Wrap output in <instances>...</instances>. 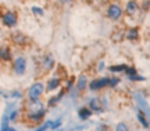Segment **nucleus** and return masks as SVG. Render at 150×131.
Returning a JSON list of instances; mask_svg holds the SVG:
<instances>
[{"label":"nucleus","mask_w":150,"mask_h":131,"mask_svg":"<svg viewBox=\"0 0 150 131\" xmlns=\"http://www.w3.org/2000/svg\"><path fill=\"white\" fill-rule=\"evenodd\" d=\"M137 118H138L139 123L142 124V126H144V127H148V126H149V122H148L146 117L144 116V113H143L142 111H138V113H137Z\"/></svg>","instance_id":"dca6fc26"},{"label":"nucleus","mask_w":150,"mask_h":131,"mask_svg":"<svg viewBox=\"0 0 150 131\" xmlns=\"http://www.w3.org/2000/svg\"><path fill=\"white\" fill-rule=\"evenodd\" d=\"M42 65H43V67H44L45 71H50V70L53 67V65H54V60H53L52 56H51V55H46V56L43 58Z\"/></svg>","instance_id":"9b49d317"},{"label":"nucleus","mask_w":150,"mask_h":131,"mask_svg":"<svg viewBox=\"0 0 150 131\" xmlns=\"http://www.w3.org/2000/svg\"><path fill=\"white\" fill-rule=\"evenodd\" d=\"M13 67H14V72L17 74H19V76L24 74V72L26 70V59L24 57H17L14 59Z\"/></svg>","instance_id":"0eeeda50"},{"label":"nucleus","mask_w":150,"mask_h":131,"mask_svg":"<svg viewBox=\"0 0 150 131\" xmlns=\"http://www.w3.org/2000/svg\"><path fill=\"white\" fill-rule=\"evenodd\" d=\"M131 80H144V78L143 77H141V76H138V74H134V76H130L129 77Z\"/></svg>","instance_id":"393cba45"},{"label":"nucleus","mask_w":150,"mask_h":131,"mask_svg":"<svg viewBox=\"0 0 150 131\" xmlns=\"http://www.w3.org/2000/svg\"><path fill=\"white\" fill-rule=\"evenodd\" d=\"M11 41L14 44L17 46H25L27 44V40L28 38L26 37V34H24L23 32L20 31H14L11 33Z\"/></svg>","instance_id":"423d86ee"},{"label":"nucleus","mask_w":150,"mask_h":131,"mask_svg":"<svg viewBox=\"0 0 150 131\" xmlns=\"http://www.w3.org/2000/svg\"><path fill=\"white\" fill-rule=\"evenodd\" d=\"M103 69H104V63H100V64H99V69H98V70H99V71H102Z\"/></svg>","instance_id":"cd10ccee"},{"label":"nucleus","mask_w":150,"mask_h":131,"mask_svg":"<svg viewBox=\"0 0 150 131\" xmlns=\"http://www.w3.org/2000/svg\"><path fill=\"white\" fill-rule=\"evenodd\" d=\"M90 105V110L95 111V112H102L103 111V104L98 98H92L89 103Z\"/></svg>","instance_id":"f8f14e48"},{"label":"nucleus","mask_w":150,"mask_h":131,"mask_svg":"<svg viewBox=\"0 0 150 131\" xmlns=\"http://www.w3.org/2000/svg\"><path fill=\"white\" fill-rule=\"evenodd\" d=\"M125 73L128 74V77H130V76H134V74H136V70H135V67H127L125 69Z\"/></svg>","instance_id":"5701e85b"},{"label":"nucleus","mask_w":150,"mask_h":131,"mask_svg":"<svg viewBox=\"0 0 150 131\" xmlns=\"http://www.w3.org/2000/svg\"><path fill=\"white\" fill-rule=\"evenodd\" d=\"M0 59L5 60V62H8L12 59V52L8 46H6V45L0 46Z\"/></svg>","instance_id":"1a4fd4ad"},{"label":"nucleus","mask_w":150,"mask_h":131,"mask_svg":"<svg viewBox=\"0 0 150 131\" xmlns=\"http://www.w3.org/2000/svg\"><path fill=\"white\" fill-rule=\"evenodd\" d=\"M137 11H138V4H137L136 0H130V1H128L125 13L128 16H134L137 13Z\"/></svg>","instance_id":"9d476101"},{"label":"nucleus","mask_w":150,"mask_h":131,"mask_svg":"<svg viewBox=\"0 0 150 131\" xmlns=\"http://www.w3.org/2000/svg\"><path fill=\"white\" fill-rule=\"evenodd\" d=\"M1 131H16L13 127H10V126H6L4 129H1Z\"/></svg>","instance_id":"a878e982"},{"label":"nucleus","mask_w":150,"mask_h":131,"mask_svg":"<svg viewBox=\"0 0 150 131\" xmlns=\"http://www.w3.org/2000/svg\"><path fill=\"white\" fill-rule=\"evenodd\" d=\"M134 98H135V102L137 103L138 108L141 109V111L144 113V116L146 117L148 122H150V106L148 105L146 101L144 99V97L139 93V92H136L134 93Z\"/></svg>","instance_id":"7ed1b4c3"},{"label":"nucleus","mask_w":150,"mask_h":131,"mask_svg":"<svg viewBox=\"0 0 150 131\" xmlns=\"http://www.w3.org/2000/svg\"><path fill=\"white\" fill-rule=\"evenodd\" d=\"M86 86V77L85 76H81L78 78V81H77V87L78 90H84Z\"/></svg>","instance_id":"f3484780"},{"label":"nucleus","mask_w":150,"mask_h":131,"mask_svg":"<svg viewBox=\"0 0 150 131\" xmlns=\"http://www.w3.org/2000/svg\"><path fill=\"white\" fill-rule=\"evenodd\" d=\"M86 1H88V3H90V4H91V3H93V1H95V0H86Z\"/></svg>","instance_id":"c85d7f7f"},{"label":"nucleus","mask_w":150,"mask_h":131,"mask_svg":"<svg viewBox=\"0 0 150 131\" xmlns=\"http://www.w3.org/2000/svg\"><path fill=\"white\" fill-rule=\"evenodd\" d=\"M109 84V78H98V79H93L91 83H90V85H89V87L91 90H100V89H103V87H105L106 85Z\"/></svg>","instance_id":"6e6552de"},{"label":"nucleus","mask_w":150,"mask_h":131,"mask_svg":"<svg viewBox=\"0 0 150 131\" xmlns=\"http://www.w3.org/2000/svg\"><path fill=\"white\" fill-rule=\"evenodd\" d=\"M123 14V10L121 8L120 5L117 4H111L108 6V10H106V16L109 19L114 20V21H117L118 19H121Z\"/></svg>","instance_id":"39448f33"},{"label":"nucleus","mask_w":150,"mask_h":131,"mask_svg":"<svg viewBox=\"0 0 150 131\" xmlns=\"http://www.w3.org/2000/svg\"><path fill=\"white\" fill-rule=\"evenodd\" d=\"M59 131H62V130H59Z\"/></svg>","instance_id":"c756f323"},{"label":"nucleus","mask_w":150,"mask_h":131,"mask_svg":"<svg viewBox=\"0 0 150 131\" xmlns=\"http://www.w3.org/2000/svg\"><path fill=\"white\" fill-rule=\"evenodd\" d=\"M62 125V120L60 119H57L56 122H51L50 123V127L51 129H57V127H59Z\"/></svg>","instance_id":"4be33fe9"},{"label":"nucleus","mask_w":150,"mask_h":131,"mask_svg":"<svg viewBox=\"0 0 150 131\" xmlns=\"http://www.w3.org/2000/svg\"><path fill=\"white\" fill-rule=\"evenodd\" d=\"M50 123H51V122H47V123H45L44 125H42L40 127H38V129L35 130V131H46V130H47V127H50Z\"/></svg>","instance_id":"b1692460"},{"label":"nucleus","mask_w":150,"mask_h":131,"mask_svg":"<svg viewBox=\"0 0 150 131\" xmlns=\"http://www.w3.org/2000/svg\"><path fill=\"white\" fill-rule=\"evenodd\" d=\"M59 84H60L59 78H51L46 84V90L47 91H53L59 86Z\"/></svg>","instance_id":"ddd939ff"},{"label":"nucleus","mask_w":150,"mask_h":131,"mask_svg":"<svg viewBox=\"0 0 150 131\" xmlns=\"http://www.w3.org/2000/svg\"><path fill=\"white\" fill-rule=\"evenodd\" d=\"M128 40H136L138 38V30L137 28H130L125 34Z\"/></svg>","instance_id":"2eb2a0df"},{"label":"nucleus","mask_w":150,"mask_h":131,"mask_svg":"<svg viewBox=\"0 0 150 131\" xmlns=\"http://www.w3.org/2000/svg\"><path fill=\"white\" fill-rule=\"evenodd\" d=\"M1 23L7 28H13L18 24V13L13 10H6L1 16Z\"/></svg>","instance_id":"f03ea898"},{"label":"nucleus","mask_w":150,"mask_h":131,"mask_svg":"<svg viewBox=\"0 0 150 131\" xmlns=\"http://www.w3.org/2000/svg\"><path fill=\"white\" fill-rule=\"evenodd\" d=\"M31 10H32V12H33L34 14H37V16H44V10H43L42 7H38V6H33Z\"/></svg>","instance_id":"6ab92c4d"},{"label":"nucleus","mask_w":150,"mask_h":131,"mask_svg":"<svg viewBox=\"0 0 150 131\" xmlns=\"http://www.w3.org/2000/svg\"><path fill=\"white\" fill-rule=\"evenodd\" d=\"M91 115H92V112H91V110L88 109V108H82V109L78 111V116H79V118L83 119V120L90 118Z\"/></svg>","instance_id":"4468645a"},{"label":"nucleus","mask_w":150,"mask_h":131,"mask_svg":"<svg viewBox=\"0 0 150 131\" xmlns=\"http://www.w3.org/2000/svg\"><path fill=\"white\" fill-rule=\"evenodd\" d=\"M58 1H59L60 4H63V5H65V4H69V3H71L72 0H58Z\"/></svg>","instance_id":"bb28decb"},{"label":"nucleus","mask_w":150,"mask_h":131,"mask_svg":"<svg viewBox=\"0 0 150 131\" xmlns=\"http://www.w3.org/2000/svg\"><path fill=\"white\" fill-rule=\"evenodd\" d=\"M118 81H120V79L116 78V77L109 78V84H108V86H110V87H115V86L118 84Z\"/></svg>","instance_id":"aec40b11"},{"label":"nucleus","mask_w":150,"mask_h":131,"mask_svg":"<svg viewBox=\"0 0 150 131\" xmlns=\"http://www.w3.org/2000/svg\"><path fill=\"white\" fill-rule=\"evenodd\" d=\"M27 110H28V118L32 122H38L39 119H42L45 115V110L43 106V103L37 101H30L28 105H27Z\"/></svg>","instance_id":"f257e3e1"},{"label":"nucleus","mask_w":150,"mask_h":131,"mask_svg":"<svg viewBox=\"0 0 150 131\" xmlns=\"http://www.w3.org/2000/svg\"><path fill=\"white\" fill-rule=\"evenodd\" d=\"M116 131H129V127L125 123H120L116 126Z\"/></svg>","instance_id":"412c9836"},{"label":"nucleus","mask_w":150,"mask_h":131,"mask_svg":"<svg viewBox=\"0 0 150 131\" xmlns=\"http://www.w3.org/2000/svg\"><path fill=\"white\" fill-rule=\"evenodd\" d=\"M128 66L127 65H114V66H110L109 70L111 72H121V71H125Z\"/></svg>","instance_id":"a211bd4d"},{"label":"nucleus","mask_w":150,"mask_h":131,"mask_svg":"<svg viewBox=\"0 0 150 131\" xmlns=\"http://www.w3.org/2000/svg\"><path fill=\"white\" fill-rule=\"evenodd\" d=\"M43 92H44V85L42 83H34L30 87V89H28V92H27L28 99L30 101H37V99H39V97L42 96Z\"/></svg>","instance_id":"20e7f679"}]
</instances>
